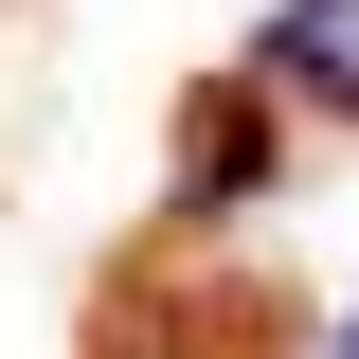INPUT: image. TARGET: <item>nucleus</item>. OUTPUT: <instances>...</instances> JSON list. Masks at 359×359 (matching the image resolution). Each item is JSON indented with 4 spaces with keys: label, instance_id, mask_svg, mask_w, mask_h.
Instances as JSON below:
<instances>
[{
    "label": "nucleus",
    "instance_id": "2",
    "mask_svg": "<svg viewBox=\"0 0 359 359\" xmlns=\"http://www.w3.org/2000/svg\"><path fill=\"white\" fill-rule=\"evenodd\" d=\"M341 359H359V323H341Z\"/></svg>",
    "mask_w": 359,
    "mask_h": 359
},
{
    "label": "nucleus",
    "instance_id": "1",
    "mask_svg": "<svg viewBox=\"0 0 359 359\" xmlns=\"http://www.w3.org/2000/svg\"><path fill=\"white\" fill-rule=\"evenodd\" d=\"M233 198H269V72L180 108V216H233Z\"/></svg>",
    "mask_w": 359,
    "mask_h": 359
}]
</instances>
